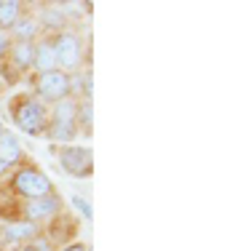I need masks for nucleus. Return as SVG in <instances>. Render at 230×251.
I'll return each instance as SVG.
<instances>
[{
    "label": "nucleus",
    "instance_id": "4be33fe9",
    "mask_svg": "<svg viewBox=\"0 0 230 251\" xmlns=\"http://www.w3.org/2000/svg\"><path fill=\"white\" fill-rule=\"evenodd\" d=\"M0 97H3V80H0Z\"/></svg>",
    "mask_w": 230,
    "mask_h": 251
},
{
    "label": "nucleus",
    "instance_id": "9d476101",
    "mask_svg": "<svg viewBox=\"0 0 230 251\" xmlns=\"http://www.w3.org/2000/svg\"><path fill=\"white\" fill-rule=\"evenodd\" d=\"M40 235V225H32V222H11V225H5V230H3V241L5 243H27V241H32V238H38Z\"/></svg>",
    "mask_w": 230,
    "mask_h": 251
},
{
    "label": "nucleus",
    "instance_id": "7ed1b4c3",
    "mask_svg": "<svg viewBox=\"0 0 230 251\" xmlns=\"http://www.w3.org/2000/svg\"><path fill=\"white\" fill-rule=\"evenodd\" d=\"M78 136V123H75V99H62L51 104L48 110V126H46V139L57 145H72Z\"/></svg>",
    "mask_w": 230,
    "mask_h": 251
},
{
    "label": "nucleus",
    "instance_id": "dca6fc26",
    "mask_svg": "<svg viewBox=\"0 0 230 251\" xmlns=\"http://www.w3.org/2000/svg\"><path fill=\"white\" fill-rule=\"evenodd\" d=\"M22 251H54V246H51V241H48V238H43V232H40L38 238H32V241L24 243Z\"/></svg>",
    "mask_w": 230,
    "mask_h": 251
},
{
    "label": "nucleus",
    "instance_id": "f03ea898",
    "mask_svg": "<svg viewBox=\"0 0 230 251\" xmlns=\"http://www.w3.org/2000/svg\"><path fill=\"white\" fill-rule=\"evenodd\" d=\"M32 97L43 104H57L62 99H70L75 91V77L62 73V70H48V73H38L32 77Z\"/></svg>",
    "mask_w": 230,
    "mask_h": 251
},
{
    "label": "nucleus",
    "instance_id": "f257e3e1",
    "mask_svg": "<svg viewBox=\"0 0 230 251\" xmlns=\"http://www.w3.org/2000/svg\"><path fill=\"white\" fill-rule=\"evenodd\" d=\"M8 112L14 118L16 128L24 131L27 136H46V126H48V107L43 101H38L32 94H19L11 99Z\"/></svg>",
    "mask_w": 230,
    "mask_h": 251
},
{
    "label": "nucleus",
    "instance_id": "6ab92c4d",
    "mask_svg": "<svg viewBox=\"0 0 230 251\" xmlns=\"http://www.w3.org/2000/svg\"><path fill=\"white\" fill-rule=\"evenodd\" d=\"M59 251H88V246H86V243H81V241H75V243H70V241H67Z\"/></svg>",
    "mask_w": 230,
    "mask_h": 251
},
{
    "label": "nucleus",
    "instance_id": "9b49d317",
    "mask_svg": "<svg viewBox=\"0 0 230 251\" xmlns=\"http://www.w3.org/2000/svg\"><path fill=\"white\" fill-rule=\"evenodd\" d=\"M22 160H24V150H22L19 139L11 131H3L0 134V163L11 169V166H19Z\"/></svg>",
    "mask_w": 230,
    "mask_h": 251
},
{
    "label": "nucleus",
    "instance_id": "6e6552de",
    "mask_svg": "<svg viewBox=\"0 0 230 251\" xmlns=\"http://www.w3.org/2000/svg\"><path fill=\"white\" fill-rule=\"evenodd\" d=\"M38 32H40L38 19H35L32 14H27V11H24L19 19L14 22V27H11L8 38H14V43H35Z\"/></svg>",
    "mask_w": 230,
    "mask_h": 251
},
{
    "label": "nucleus",
    "instance_id": "412c9836",
    "mask_svg": "<svg viewBox=\"0 0 230 251\" xmlns=\"http://www.w3.org/2000/svg\"><path fill=\"white\" fill-rule=\"evenodd\" d=\"M3 131H5V123H3V118H0V134H3Z\"/></svg>",
    "mask_w": 230,
    "mask_h": 251
},
{
    "label": "nucleus",
    "instance_id": "423d86ee",
    "mask_svg": "<svg viewBox=\"0 0 230 251\" xmlns=\"http://www.w3.org/2000/svg\"><path fill=\"white\" fill-rule=\"evenodd\" d=\"M57 158L64 174H70L75 179H88L94 174V155L83 145H59Z\"/></svg>",
    "mask_w": 230,
    "mask_h": 251
},
{
    "label": "nucleus",
    "instance_id": "20e7f679",
    "mask_svg": "<svg viewBox=\"0 0 230 251\" xmlns=\"http://www.w3.org/2000/svg\"><path fill=\"white\" fill-rule=\"evenodd\" d=\"M11 190H14L16 195H22L24 201H35V198L57 193V190H54V182L38 169V166H19L16 174L11 176Z\"/></svg>",
    "mask_w": 230,
    "mask_h": 251
},
{
    "label": "nucleus",
    "instance_id": "f3484780",
    "mask_svg": "<svg viewBox=\"0 0 230 251\" xmlns=\"http://www.w3.org/2000/svg\"><path fill=\"white\" fill-rule=\"evenodd\" d=\"M70 201H72V206H75L78 211L83 214V217H86V219H91V206H88V201H86V198H81V195H72Z\"/></svg>",
    "mask_w": 230,
    "mask_h": 251
},
{
    "label": "nucleus",
    "instance_id": "2eb2a0df",
    "mask_svg": "<svg viewBox=\"0 0 230 251\" xmlns=\"http://www.w3.org/2000/svg\"><path fill=\"white\" fill-rule=\"evenodd\" d=\"M24 14V5L16 0H0V32L14 27V22Z\"/></svg>",
    "mask_w": 230,
    "mask_h": 251
},
{
    "label": "nucleus",
    "instance_id": "4468645a",
    "mask_svg": "<svg viewBox=\"0 0 230 251\" xmlns=\"http://www.w3.org/2000/svg\"><path fill=\"white\" fill-rule=\"evenodd\" d=\"M75 123H78V134H91L94 128V107L88 99H78L75 101Z\"/></svg>",
    "mask_w": 230,
    "mask_h": 251
},
{
    "label": "nucleus",
    "instance_id": "0eeeda50",
    "mask_svg": "<svg viewBox=\"0 0 230 251\" xmlns=\"http://www.w3.org/2000/svg\"><path fill=\"white\" fill-rule=\"evenodd\" d=\"M59 211H62V198H59L57 193L24 203V219H27V222H32V225L48 222V219H54Z\"/></svg>",
    "mask_w": 230,
    "mask_h": 251
},
{
    "label": "nucleus",
    "instance_id": "39448f33",
    "mask_svg": "<svg viewBox=\"0 0 230 251\" xmlns=\"http://www.w3.org/2000/svg\"><path fill=\"white\" fill-rule=\"evenodd\" d=\"M54 40V53H57V70L67 75H75L83 67V40L78 32L64 29V32L51 35Z\"/></svg>",
    "mask_w": 230,
    "mask_h": 251
},
{
    "label": "nucleus",
    "instance_id": "a211bd4d",
    "mask_svg": "<svg viewBox=\"0 0 230 251\" xmlns=\"http://www.w3.org/2000/svg\"><path fill=\"white\" fill-rule=\"evenodd\" d=\"M11 43H14V40L8 38V32H0V62H3L5 56H8V51H11Z\"/></svg>",
    "mask_w": 230,
    "mask_h": 251
},
{
    "label": "nucleus",
    "instance_id": "ddd939ff",
    "mask_svg": "<svg viewBox=\"0 0 230 251\" xmlns=\"http://www.w3.org/2000/svg\"><path fill=\"white\" fill-rule=\"evenodd\" d=\"M38 27L40 32L48 29V32H64L67 29V11H59L57 5H46L38 16Z\"/></svg>",
    "mask_w": 230,
    "mask_h": 251
},
{
    "label": "nucleus",
    "instance_id": "aec40b11",
    "mask_svg": "<svg viewBox=\"0 0 230 251\" xmlns=\"http://www.w3.org/2000/svg\"><path fill=\"white\" fill-rule=\"evenodd\" d=\"M5 171H8V166H3V163H0V176H3Z\"/></svg>",
    "mask_w": 230,
    "mask_h": 251
},
{
    "label": "nucleus",
    "instance_id": "f8f14e48",
    "mask_svg": "<svg viewBox=\"0 0 230 251\" xmlns=\"http://www.w3.org/2000/svg\"><path fill=\"white\" fill-rule=\"evenodd\" d=\"M5 59L14 64L16 73H27V70H32L35 62V43H11V51Z\"/></svg>",
    "mask_w": 230,
    "mask_h": 251
},
{
    "label": "nucleus",
    "instance_id": "1a4fd4ad",
    "mask_svg": "<svg viewBox=\"0 0 230 251\" xmlns=\"http://www.w3.org/2000/svg\"><path fill=\"white\" fill-rule=\"evenodd\" d=\"M35 73H48V70H57V53H54V40L40 38L35 40V62H32Z\"/></svg>",
    "mask_w": 230,
    "mask_h": 251
}]
</instances>
